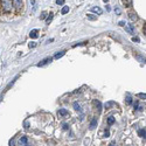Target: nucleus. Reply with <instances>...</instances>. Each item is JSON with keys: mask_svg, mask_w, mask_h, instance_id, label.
Segmentation results:
<instances>
[{"mask_svg": "<svg viewBox=\"0 0 146 146\" xmlns=\"http://www.w3.org/2000/svg\"><path fill=\"white\" fill-rule=\"evenodd\" d=\"M69 129V126H68V124H63V130H68Z\"/></svg>", "mask_w": 146, "mask_h": 146, "instance_id": "c756f323", "label": "nucleus"}, {"mask_svg": "<svg viewBox=\"0 0 146 146\" xmlns=\"http://www.w3.org/2000/svg\"><path fill=\"white\" fill-rule=\"evenodd\" d=\"M56 5H60V6L64 5V0H56Z\"/></svg>", "mask_w": 146, "mask_h": 146, "instance_id": "5701e85b", "label": "nucleus"}, {"mask_svg": "<svg viewBox=\"0 0 146 146\" xmlns=\"http://www.w3.org/2000/svg\"><path fill=\"white\" fill-rule=\"evenodd\" d=\"M126 23H125V21H119V26H125Z\"/></svg>", "mask_w": 146, "mask_h": 146, "instance_id": "2f4dec72", "label": "nucleus"}, {"mask_svg": "<svg viewBox=\"0 0 146 146\" xmlns=\"http://www.w3.org/2000/svg\"><path fill=\"white\" fill-rule=\"evenodd\" d=\"M113 123H114V117L110 116V117L108 118V124H109V125H112Z\"/></svg>", "mask_w": 146, "mask_h": 146, "instance_id": "6ab92c4d", "label": "nucleus"}, {"mask_svg": "<svg viewBox=\"0 0 146 146\" xmlns=\"http://www.w3.org/2000/svg\"><path fill=\"white\" fill-rule=\"evenodd\" d=\"M51 61H53V57H47V59L42 60V61H41L40 63H38V67H43V66H46V64L50 63Z\"/></svg>", "mask_w": 146, "mask_h": 146, "instance_id": "7ed1b4c3", "label": "nucleus"}, {"mask_svg": "<svg viewBox=\"0 0 146 146\" xmlns=\"http://www.w3.org/2000/svg\"><path fill=\"white\" fill-rule=\"evenodd\" d=\"M9 146H15V140H14V139H11V140H9Z\"/></svg>", "mask_w": 146, "mask_h": 146, "instance_id": "393cba45", "label": "nucleus"}, {"mask_svg": "<svg viewBox=\"0 0 146 146\" xmlns=\"http://www.w3.org/2000/svg\"><path fill=\"white\" fill-rule=\"evenodd\" d=\"M59 114H60V116H68L69 112H68V110H66V109H60V110H59Z\"/></svg>", "mask_w": 146, "mask_h": 146, "instance_id": "9d476101", "label": "nucleus"}, {"mask_svg": "<svg viewBox=\"0 0 146 146\" xmlns=\"http://www.w3.org/2000/svg\"><path fill=\"white\" fill-rule=\"evenodd\" d=\"M93 105H95V108H96V110H97V112L101 113V112H102V103H101V102L97 101V100H93Z\"/></svg>", "mask_w": 146, "mask_h": 146, "instance_id": "20e7f679", "label": "nucleus"}, {"mask_svg": "<svg viewBox=\"0 0 146 146\" xmlns=\"http://www.w3.org/2000/svg\"><path fill=\"white\" fill-rule=\"evenodd\" d=\"M125 102H126V104H127V105L132 104V97L129 95V93H127V95H126V97H125Z\"/></svg>", "mask_w": 146, "mask_h": 146, "instance_id": "9b49d317", "label": "nucleus"}, {"mask_svg": "<svg viewBox=\"0 0 146 146\" xmlns=\"http://www.w3.org/2000/svg\"><path fill=\"white\" fill-rule=\"evenodd\" d=\"M138 134H139V137H142V138H144V139H145V135H146L145 129H140L139 131H138Z\"/></svg>", "mask_w": 146, "mask_h": 146, "instance_id": "ddd939ff", "label": "nucleus"}, {"mask_svg": "<svg viewBox=\"0 0 146 146\" xmlns=\"http://www.w3.org/2000/svg\"><path fill=\"white\" fill-rule=\"evenodd\" d=\"M138 97H140V98H143V100H145V98H146V95H145V93H143V92H140L139 95H138Z\"/></svg>", "mask_w": 146, "mask_h": 146, "instance_id": "b1692460", "label": "nucleus"}, {"mask_svg": "<svg viewBox=\"0 0 146 146\" xmlns=\"http://www.w3.org/2000/svg\"><path fill=\"white\" fill-rule=\"evenodd\" d=\"M104 1H105V2H106V1H109V0H104Z\"/></svg>", "mask_w": 146, "mask_h": 146, "instance_id": "473e14b6", "label": "nucleus"}, {"mask_svg": "<svg viewBox=\"0 0 146 146\" xmlns=\"http://www.w3.org/2000/svg\"><path fill=\"white\" fill-rule=\"evenodd\" d=\"M25 129L26 130L29 129V123H28V122H25Z\"/></svg>", "mask_w": 146, "mask_h": 146, "instance_id": "bb28decb", "label": "nucleus"}, {"mask_svg": "<svg viewBox=\"0 0 146 146\" xmlns=\"http://www.w3.org/2000/svg\"><path fill=\"white\" fill-rule=\"evenodd\" d=\"M1 8L5 13H9L13 8L12 0H1Z\"/></svg>", "mask_w": 146, "mask_h": 146, "instance_id": "f257e3e1", "label": "nucleus"}, {"mask_svg": "<svg viewBox=\"0 0 146 146\" xmlns=\"http://www.w3.org/2000/svg\"><path fill=\"white\" fill-rule=\"evenodd\" d=\"M109 146H117V144H116V142H111L110 144H109Z\"/></svg>", "mask_w": 146, "mask_h": 146, "instance_id": "c85d7f7f", "label": "nucleus"}, {"mask_svg": "<svg viewBox=\"0 0 146 146\" xmlns=\"http://www.w3.org/2000/svg\"><path fill=\"white\" fill-rule=\"evenodd\" d=\"M68 12H69V6H64L63 8L61 9V13H62V14H67Z\"/></svg>", "mask_w": 146, "mask_h": 146, "instance_id": "a211bd4d", "label": "nucleus"}, {"mask_svg": "<svg viewBox=\"0 0 146 146\" xmlns=\"http://www.w3.org/2000/svg\"><path fill=\"white\" fill-rule=\"evenodd\" d=\"M53 17H54V14H53V13L48 14V18H47V20H46V23H47V25H49V23L51 22V20H53Z\"/></svg>", "mask_w": 146, "mask_h": 146, "instance_id": "2eb2a0df", "label": "nucleus"}, {"mask_svg": "<svg viewBox=\"0 0 146 146\" xmlns=\"http://www.w3.org/2000/svg\"><path fill=\"white\" fill-rule=\"evenodd\" d=\"M97 123H98V121H97V118H96V117H95V118H92V121L90 122V125H89V127H90L91 130H92V129H95V127L97 126Z\"/></svg>", "mask_w": 146, "mask_h": 146, "instance_id": "423d86ee", "label": "nucleus"}, {"mask_svg": "<svg viewBox=\"0 0 146 146\" xmlns=\"http://www.w3.org/2000/svg\"><path fill=\"white\" fill-rule=\"evenodd\" d=\"M109 134H110V132L106 130V131H105V134H104V137H109Z\"/></svg>", "mask_w": 146, "mask_h": 146, "instance_id": "7c9ffc66", "label": "nucleus"}, {"mask_svg": "<svg viewBox=\"0 0 146 146\" xmlns=\"http://www.w3.org/2000/svg\"><path fill=\"white\" fill-rule=\"evenodd\" d=\"M29 36L32 39H36L39 36V30L38 29H33V30H30L29 32Z\"/></svg>", "mask_w": 146, "mask_h": 146, "instance_id": "0eeeda50", "label": "nucleus"}, {"mask_svg": "<svg viewBox=\"0 0 146 146\" xmlns=\"http://www.w3.org/2000/svg\"><path fill=\"white\" fill-rule=\"evenodd\" d=\"M132 41H133V42H139V39H138V38H132Z\"/></svg>", "mask_w": 146, "mask_h": 146, "instance_id": "cd10ccee", "label": "nucleus"}, {"mask_svg": "<svg viewBox=\"0 0 146 146\" xmlns=\"http://www.w3.org/2000/svg\"><path fill=\"white\" fill-rule=\"evenodd\" d=\"M91 11H92L93 13H97L98 15H101L102 13H103V11H102V8H101V7H98V6L92 7V8H91Z\"/></svg>", "mask_w": 146, "mask_h": 146, "instance_id": "6e6552de", "label": "nucleus"}, {"mask_svg": "<svg viewBox=\"0 0 146 146\" xmlns=\"http://www.w3.org/2000/svg\"><path fill=\"white\" fill-rule=\"evenodd\" d=\"M129 18H130L131 21H137V20H138V15H137V13H135V12H130L129 13Z\"/></svg>", "mask_w": 146, "mask_h": 146, "instance_id": "39448f33", "label": "nucleus"}, {"mask_svg": "<svg viewBox=\"0 0 146 146\" xmlns=\"http://www.w3.org/2000/svg\"><path fill=\"white\" fill-rule=\"evenodd\" d=\"M28 47H29V48H35V47H36V42H34V41H32V42H29V45H28Z\"/></svg>", "mask_w": 146, "mask_h": 146, "instance_id": "4be33fe9", "label": "nucleus"}, {"mask_svg": "<svg viewBox=\"0 0 146 146\" xmlns=\"http://www.w3.org/2000/svg\"><path fill=\"white\" fill-rule=\"evenodd\" d=\"M123 5L125 7H131L132 6V0H122Z\"/></svg>", "mask_w": 146, "mask_h": 146, "instance_id": "1a4fd4ad", "label": "nucleus"}, {"mask_svg": "<svg viewBox=\"0 0 146 146\" xmlns=\"http://www.w3.org/2000/svg\"><path fill=\"white\" fill-rule=\"evenodd\" d=\"M26 146H29V145H26Z\"/></svg>", "mask_w": 146, "mask_h": 146, "instance_id": "72a5a7b5", "label": "nucleus"}, {"mask_svg": "<svg viewBox=\"0 0 146 146\" xmlns=\"http://www.w3.org/2000/svg\"><path fill=\"white\" fill-rule=\"evenodd\" d=\"M74 109L76 111H79V112H81V111H82V109H81V105L77 103V102H75V103H74Z\"/></svg>", "mask_w": 146, "mask_h": 146, "instance_id": "dca6fc26", "label": "nucleus"}, {"mask_svg": "<svg viewBox=\"0 0 146 146\" xmlns=\"http://www.w3.org/2000/svg\"><path fill=\"white\" fill-rule=\"evenodd\" d=\"M64 54H66V51H64V50H62V51H59V53H57V54H56V55H55V56H54V59H56V60H59V59H60V57H62V56H63V55H64Z\"/></svg>", "mask_w": 146, "mask_h": 146, "instance_id": "4468645a", "label": "nucleus"}, {"mask_svg": "<svg viewBox=\"0 0 146 146\" xmlns=\"http://www.w3.org/2000/svg\"><path fill=\"white\" fill-rule=\"evenodd\" d=\"M27 137H25V135H23V137H21V139H20V142H21V144H27Z\"/></svg>", "mask_w": 146, "mask_h": 146, "instance_id": "412c9836", "label": "nucleus"}, {"mask_svg": "<svg viewBox=\"0 0 146 146\" xmlns=\"http://www.w3.org/2000/svg\"><path fill=\"white\" fill-rule=\"evenodd\" d=\"M13 6H14V8L15 9H18V11H20V9L22 8V6H23V1L22 0H13Z\"/></svg>", "mask_w": 146, "mask_h": 146, "instance_id": "f03ea898", "label": "nucleus"}, {"mask_svg": "<svg viewBox=\"0 0 146 146\" xmlns=\"http://www.w3.org/2000/svg\"><path fill=\"white\" fill-rule=\"evenodd\" d=\"M113 105H116V103L112 101H110V102H106L105 103V109H110L111 106H113Z\"/></svg>", "mask_w": 146, "mask_h": 146, "instance_id": "f8f14e48", "label": "nucleus"}, {"mask_svg": "<svg viewBox=\"0 0 146 146\" xmlns=\"http://www.w3.org/2000/svg\"><path fill=\"white\" fill-rule=\"evenodd\" d=\"M114 12H116V14H121V8H118V7H116V8H114Z\"/></svg>", "mask_w": 146, "mask_h": 146, "instance_id": "a878e982", "label": "nucleus"}, {"mask_svg": "<svg viewBox=\"0 0 146 146\" xmlns=\"http://www.w3.org/2000/svg\"><path fill=\"white\" fill-rule=\"evenodd\" d=\"M87 18L89 20H91V21H95V20H97V17H96V15H93V14H88Z\"/></svg>", "mask_w": 146, "mask_h": 146, "instance_id": "f3484780", "label": "nucleus"}, {"mask_svg": "<svg viewBox=\"0 0 146 146\" xmlns=\"http://www.w3.org/2000/svg\"><path fill=\"white\" fill-rule=\"evenodd\" d=\"M47 15H48V13H47V12H42V13H41V15H40V19L41 20H45L46 18H47Z\"/></svg>", "mask_w": 146, "mask_h": 146, "instance_id": "aec40b11", "label": "nucleus"}]
</instances>
